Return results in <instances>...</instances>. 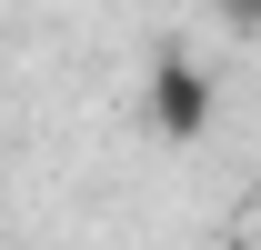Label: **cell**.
I'll return each instance as SVG.
<instances>
[{
  "instance_id": "1",
  "label": "cell",
  "mask_w": 261,
  "mask_h": 250,
  "mask_svg": "<svg viewBox=\"0 0 261 250\" xmlns=\"http://www.w3.org/2000/svg\"><path fill=\"white\" fill-rule=\"evenodd\" d=\"M141 110H151L161 140H211V120H221V80H211V60H191V50H151Z\"/></svg>"
},
{
  "instance_id": "2",
  "label": "cell",
  "mask_w": 261,
  "mask_h": 250,
  "mask_svg": "<svg viewBox=\"0 0 261 250\" xmlns=\"http://www.w3.org/2000/svg\"><path fill=\"white\" fill-rule=\"evenodd\" d=\"M221 30H231V40H251V30H261V0H221Z\"/></svg>"
}]
</instances>
